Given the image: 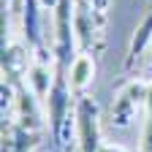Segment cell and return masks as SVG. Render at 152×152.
I'll return each mask as SVG.
<instances>
[{
  "instance_id": "6da1fadb",
  "label": "cell",
  "mask_w": 152,
  "mask_h": 152,
  "mask_svg": "<svg viewBox=\"0 0 152 152\" xmlns=\"http://www.w3.org/2000/svg\"><path fill=\"white\" fill-rule=\"evenodd\" d=\"M111 0H76L73 8V33L79 52H90L98 57L106 44Z\"/></svg>"
},
{
  "instance_id": "7a4b0ae2",
  "label": "cell",
  "mask_w": 152,
  "mask_h": 152,
  "mask_svg": "<svg viewBox=\"0 0 152 152\" xmlns=\"http://www.w3.org/2000/svg\"><path fill=\"white\" fill-rule=\"evenodd\" d=\"M103 144L101 106L95 95L84 92L73 101V147L76 152H98Z\"/></svg>"
},
{
  "instance_id": "3957f363",
  "label": "cell",
  "mask_w": 152,
  "mask_h": 152,
  "mask_svg": "<svg viewBox=\"0 0 152 152\" xmlns=\"http://www.w3.org/2000/svg\"><path fill=\"white\" fill-rule=\"evenodd\" d=\"M149 92H152V79L130 76L128 82H122L120 90L114 92L111 111H109V122L114 128H130L133 120H136L141 111H147Z\"/></svg>"
},
{
  "instance_id": "277c9868",
  "label": "cell",
  "mask_w": 152,
  "mask_h": 152,
  "mask_svg": "<svg viewBox=\"0 0 152 152\" xmlns=\"http://www.w3.org/2000/svg\"><path fill=\"white\" fill-rule=\"evenodd\" d=\"M41 0H19V22H22V41H27L33 54L49 57L52 49H46L44 35H41Z\"/></svg>"
},
{
  "instance_id": "5b68a950",
  "label": "cell",
  "mask_w": 152,
  "mask_h": 152,
  "mask_svg": "<svg viewBox=\"0 0 152 152\" xmlns=\"http://www.w3.org/2000/svg\"><path fill=\"white\" fill-rule=\"evenodd\" d=\"M92 79H95V54L79 52L73 65H71V92H73V98L76 95H84L90 90Z\"/></svg>"
},
{
  "instance_id": "8992f818",
  "label": "cell",
  "mask_w": 152,
  "mask_h": 152,
  "mask_svg": "<svg viewBox=\"0 0 152 152\" xmlns=\"http://www.w3.org/2000/svg\"><path fill=\"white\" fill-rule=\"evenodd\" d=\"M139 152H152V92H149V103L144 111V130H141V149Z\"/></svg>"
},
{
  "instance_id": "52a82bcc",
  "label": "cell",
  "mask_w": 152,
  "mask_h": 152,
  "mask_svg": "<svg viewBox=\"0 0 152 152\" xmlns=\"http://www.w3.org/2000/svg\"><path fill=\"white\" fill-rule=\"evenodd\" d=\"M98 152H130V149H128V147H122V144H117V141H103Z\"/></svg>"
},
{
  "instance_id": "ba28073f",
  "label": "cell",
  "mask_w": 152,
  "mask_h": 152,
  "mask_svg": "<svg viewBox=\"0 0 152 152\" xmlns=\"http://www.w3.org/2000/svg\"><path fill=\"white\" fill-rule=\"evenodd\" d=\"M57 3H60V0H41V6H46L49 11H54V6H57Z\"/></svg>"
}]
</instances>
